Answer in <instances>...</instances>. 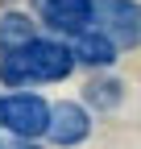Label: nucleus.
Masks as SVG:
<instances>
[{
  "label": "nucleus",
  "mask_w": 141,
  "mask_h": 149,
  "mask_svg": "<svg viewBox=\"0 0 141 149\" xmlns=\"http://www.w3.org/2000/svg\"><path fill=\"white\" fill-rule=\"evenodd\" d=\"M8 58H17V66H21V74H25V83H29V79L54 83V79H66V74L75 70V54H70V46L50 42V37H33L21 54H8Z\"/></svg>",
  "instance_id": "nucleus-1"
},
{
  "label": "nucleus",
  "mask_w": 141,
  "mask_h": 149,
  "mask_svg": "<svg viewBox=\"0 0 141 149\" xmlns=\"http://www.w3.org/2000/svg\"><path fill=\"white\" fill-rule=\"evenodd\" d=\"M91 29H100L116 50L137 46L141 42V4L137 0H91Z\"/></svg>",
  "instance_id": "nucleus-2"
},
{
  "label": "nucleus",
  "mask_w": 141,
  "mask_h": 149,
  "mask_svg": "<svg viewBox=\"0 0 141 149\" xmlns=\"http://www.w3.org/2000/svg\"><path fill=\"white\" fill-rule=\"evenodd\" d=\"M46 120H50V108L38 100V95H25V91H17V95L0 100V124H8L21 141L46 133Z\"/></svg>",
  "instance_id": "nucleus-3"
},
{
  "label": "nucleus",
  "mask_w": 141,
  "mask_h": 149,
  "mask_svg": "<svg viewBox=\"0 0 141 149\" xmlns=\"http://www.w3.org/2000/svg\"><path fill=\"white\" fill-rule=\"evenodd\" d=\"M38 13L50 25V33H62V37H79L91 29V0H46Z\"/></svg>",
  "instance_id": "nucleus-4"
},
{
  "label": "nucleus",
  "mask_w": 141,
  "mask_h": 149,
  "mask_svg": "<svg viewBox=\"0 0 141 149\" xmlns=\"http://www.w3.org/2000/svg\"><path fill=\"white\" fill-rule=\"evenodd\" d=\"M46 133L54 137L58 145H79L87 133H91V120H87V112L79 104H58V108H50Z\"/></svg>",
  "instance_id": "nucleus-5"
},
{
  "label": "nucleus",
  "mask_w": 141,
  "mask_h": 149,
  "mask_svg": "<svg viewBox=\"0 0 141 149\" xmlns=\"http://www.w3.org/2000/svg\"><path fill=\"white\" fill-rule=\"evenodd\" d=\"M75 62H87V66H112L116 62V46L104 37L100 29H87V33H79L75 37Z\"/></svg>",
  "instance_id": "nucleus-6"
},
{
  "label": "nucleus",
  "mask_w": 141,
  "mask_h": 149,
  "mask_svg": "<svg viewBox=\"0 0 141 149\" xmlns=\"http://www.w3.org/2000/svg\"><path fill=\"white\" fill-rule=\"evenodd\" d=\"M29 42H33V21L25 13H4L0 17V58L21 54Z\"/></svg>",
  "instance_id": "nucleus-7"
},
{
  "label": "nucleus",
  "mask_w": 141,
  "mask_h": 149,
  "mask_svg": "<svg viewBox=\"0 0 141 149\" xmlns=\"http://www.w3.org/2000/svg\"><path fill=\"white\" fill-rule=\"evenodd\" d=\"M120 100V83L116 79H91V87H87V104H96V108H112Z\"/></svg>",
  "instance_id": "nucleus-8"
},
{
  "label": "nucleus",
  "mask_w": 141,
  "mask_h": 149,
  "mask_svg": "<svg viewBox=\"0 0 141 149\" xmlns=\"http://www.w3.org/2000/svg\"><path fill=\"white\" fill-rule=\"evenodd\" d=\"M13 149H33V145H29V141H17V145H13Z\"/></svg>",
  "instance_id": "nucleus-9"
},
{
  "label": "nucleus",
  "mask_w": 141,
  "mask_h": 149,
  "mask_svg": "<svg viewBox=\"0 0 141 149\" xmlns=\"http://www.w3.org/2000/svg\"><path fill=\"white\" fill-rule=\"evenodd\" d=\"M33 4H38V8H42V4H46V0H33Z\"/></svg>",
  "instance_id": "nucleus-10"
},
{
  "label": "nucleus",
  "mask_w": 141,
  "mask_h": 149,
  "mask_svg": "<svg viewBox=\"0 0 141 149\" xmlns=\"http://www.w3.org/2000/svg\"><path fill=\"white\" fill-rule=\"evenodd\" d=\"M0 4H8V0H0Z\"/></svg>",
  "instance_id": "nucleus-11"
}]
</instances>
